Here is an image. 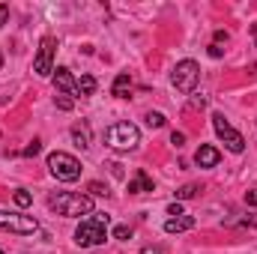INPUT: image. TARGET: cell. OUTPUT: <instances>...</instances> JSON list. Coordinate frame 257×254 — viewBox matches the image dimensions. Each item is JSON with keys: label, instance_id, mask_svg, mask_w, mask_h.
Returning <instances> with one entry per match:
<instances>
[{"label": "cell", "instance_id": "3", "mask_svg": "<svg viewBox=\"0 0 257 254\" xmlns=\"http://www.w3.org/2000/svg\"><path fill=\"white\" fill-rule=\"evenodd\" d=\"M105 144L111 150H135L141 144V132H138V126H132V123H114V126L105 132Z\"/></svg>", "mask_w": 257, "mask_h": 254}, {"label": "cell", "instance_id": "17", "mask_svg": "<svg viewBox=\"0 0 257 254\" xmlns=\"http://www.w3.org/2000/svg\"><path fill=\"white\" fill-rule=\"evenodd\" d=\"M147 123H150L153 129H162L168 120H165V114H159V111H150V114H147Z\"/></svg>", "mask_w": 257, "mask_h": 254}, {"label": "cell", "instance_id": "2", "mask_svg": "<svg viewBox=\"0 0 257 254\" xmlns=\"http://www.w3.org/2000/svg\"><path fill=\"white\" fill-rule=\"evenodd\" d=\"M51 209H57V215H90L93 212V200L87 194H78V191H60L54 194L51 200Z\"/></svg>", "mask_w": 257, "mask_h": 254}, {"label": "cell", "instance_id": "24", "mask_svg": "<svg viewBox=\"0 0 257 254\" xmlns=\"http://www.w3.org/2000/svg\"><path fill=\"white\" fill-rule=\"evenodd\" d=\"M168 215H174V218L183 215V206H180V203H171V206H168Z\"/></svg>", "mask_w": 257, "mask_h": 254}, {"label": "cell", "instance_id": "22", "mask_svg": "<svg viewBox=\"0 0 257 254\" xmlns=\"http://www.w3.org/2000/svg\"><path fill=\"white\" fill-rule=\"evenodd\" d=\"M39 150H42V144H39V141H33L30 147H24V156H36Z\"/></svg>", "mask_w": 257, "mask_h": 254}, {"label": "cell", "instance_id": "16", "mask_svg": "<svg viewBox=\"0 0 257 254\" xmlns=\"http://www.w3.org/2000/svg\"><path fill=\"white\" fill-rule=\"evenodd\" d=\"M54 105H57L60 111H72L75 99H72V96H63V93H57V96H54Z\"/></svg>", "mask_w": 257, "mask_h": 254}, {"label": "cell", "instance_id": "10", "mask_svg": "<svg viewBox=\"0 0 257 254\" xmlns=\"http://www.w3.org/2000/svg\"><path fill=\"white\" fill-rule=\"evenodd\" d=\"M218 159H221V153H218L215 147H209V144H206V147H200V150H197V156H194V162H197L200 168H215V165H218Z\"/></svg>", "mask_w": 257, "mask_h": 254}, {"label": "cell", "instance_id": "27", "mask_svg": "<svg viewBox=\"0 0 257 254\" xmlns=\"http://www.w3.org/2000/svg\"><path fill=\"white\" fill-rule=\"evenodd\" d=\"M209 54H212V57H221V54H224V51H221V48H218V45H215V42H212V45H209Z\"/></svg>", "mask_w": 257, "mask_h": 254}, {"label": "cell", "instance_id": "26", "mask_svg": "<svg viewBox=\"0 0 257 254\" xmlns=\"http://www.w3.org/2000/svg\"><path fill=\"white\" fill-rule=\"evenodd\" d=\"M245 203H251V206H257V189L245 194Z\"/></svg>", "mask_w": 257, "mask_h": 254}, {"label": "cell", "instance_id": "1", "mask_svg": "<svg viewBox=\"0 0 257 254\" xmlns=\"http://www.w3.org/2000/svg\"><path fill=\"white\" fill-rule=\"evenodd\" d=\"M108 239V215H93L87 221L78 224L75 230V242L81 248H93V245H102Z\"/></svg>", "mask_w": 257, "mask_h": 254}, {"label": "cell", "instance_id": "11", "mask_svg": "<svg viewBox=\"0 0 257 254\" xmlns=\"http://www.w3.org/2000/svg\"><path fill=\"white\" fill-rule=\"evenodd\" d=\"M192 227H194L192 215H177V218H168V221H165V230H168V233H186V230H192Z\"/></svg>", "mask_w": 257, "mask_h": 254}, {"label": "cell", "instance_id": "14", "mask_svg": "<svg viewBox=\"0 0 257 254\" xmlns=\"http://www.w3.org/2000/svg\"><path fill=\"white\" fill-rule=\"evenodd\" d=\"M111 90H114V96H117V99H126L128 90H132V78H128V72H120V75H117V81H114V87H111Z\"/></svg>", "mask_w": 257, "mask_h": 254}, {"label": "cell", "instance_id": "28", "mask_svg": "<svg viewBox=\"0 0 257 254\" xmlns=\"http://www.w3.org/2000/svg\"><path fill=\"white\" fill-rule=\"evenodd\" d=\"M6 18H9V6H0V24H6Z\"/></svg>", "mask_w": 257, "mask_h": 254}, {"label": "cell", "instance_id": "7", "mask_svg": "<svg viewBox=\"0 0 257 254\" xmlns=\"http://www.w3.org/2000/svg\"><path fill=\"white\" fill-rule=\"evenodd\" d=\"M197 78H200V69H197L194 60H183V63H177L174 75H171V81H174V87H177L180 93H192L194 84H197Z\"/></svg>", "mask_w": 257, "mask_h": 254}, {"label": "cell", "instance_id": "12", "mask_svg": "<svg viewBox=\"0 0 257 254\" xmlns=\"http://www.w3.org/2000/svg\"><path fill=\"white\" fill-rule=\"evenodd\" d=\"M128 191L132 194H144V191H153V177L147 171H138V177L128 183Z\"/></svg>", "mask_w": 257, "mask_h": 254}, {"label": "cell", "instance_id": "23", "mask_svg": "<svg viewBox=\"0 0 257 254\" xmlns=\"http://www.w3.org/2000/svg\"><path fill=\"white\" fill-rule=\"evenodd\" d=\"M171 144L183 147V144H186V135H183V132H174V135H171Z\"/></svg>", "mask_w": 257, "mask_h": 254}, {"label": "cell", "instance_id": "13", "mask_svg": "<svg viewBox=\"0 0 257 254\" xmlns=\"http://www.w3.org/2000/svg\"><path fill=\"white\" fill-rule=\"evenodd\" d=\"M72 138H75V144H78L81 150H87V147H90V126H87V123H75V126H72Z\"/></svg>", "mask_w": 257, "mask_h": 254}, {"label": "cell", "instance_id": "8", "mask_svg": "<svg viewBox=\"0 0 257 254\" xmlns=\"http://www.w3.org/2000/svg\"><path fill=\"white\" fill-rule=\"evenodd\" d=\"M54 51H57V39L54 36H45L42 42H39V54H36V63H33V69H36V75H51L54 72Z\"/></svg>", "mask_w": 257, "mask_h": 254}, {"label": "cell", "instance_id": "5", "mask_svg": "<svg viewBox=\"0 0 257 254\" xmlns=\"http://www.w3.org/2000/svg\"><path fill=\"white\" fill-rule=\"evenodd\" d=\"M0 230L30 236V233L39 230V221H36L33 215H21V212H0Z\"/></svg>", "mask_w": 257, "mask_h": 254}, {"label": "cell", "instance_id": "19", "mask_svg": "<svg viewBox=\"0 0 257 254\" xmlns=\"http://www.w3.org/2000/svg\"><path fill=\"white\" fill-rule=\"evenodd\" d=\"M114 239H132V227L128 224H117L114 227Z\"/></svg>", "mask_w": 257, "mask_h": 254}, {"label": "cell", "instance_id": "25", "mask_svg": "<svg viewBox=\"0 0 257 254\" xmlns=\"http://www.w3.org/2000/svg\"><path fill=\"white\" fill-rule=\"evenodd\" d=\"M90 191H93V194H108V189H105L102 183H90Z\"/></svg>", "mask_w": 257, "mask_h": 254}, {"label": "cell", "instance_id": "4", "mask_svg": "<svg viewBox=\"0 0 257 254\" xmlns=\"http://www.w3.org/2000/svg\"><path fill=\"white\" fill-rule=\"evenodd\" d=\"M48 171L60 180V183H75L81 177V162L69 153H51L48 156Z\"/></svg>", "mask_w": 257, "mask_h": 254}, {"label": "cell", "instance_id": "9", "mask_svg": "<svg viewBox=\"0 0 257 254\" xmlns=\"http://www.w3.org/2000/svg\"><path fill=\"white\" fill-rule=\"evenodd\" d=\"M54 90L63 93V96H78V81L72 78V72L66 66H60L57 75H54Z\"/></svg>", "mask_w": 257, "mask_h": 254}, {"label": "cell", "instance_id": "15", "mask_svg": "<svg viewBox=\"0 0 257 254\" xmlns=\"http://www.w3.org/2000/svg\"><path fill=\"white\" fill-rule=\"evenodd\" d=\"M96 93V78L93 75H81L78 78V96H93Z\"/></svg>", "mask_w": 257, "mask_h": 254}, {"label": "cell", "instance_id": "29", "mask_svg": "<svg viewBox=\"0 0 257 254\" xmlns=\"http://www.w3.org/2000/svg\"><path fill=\"white\" fill-rule=\"evenodd\" d=\"M0 66H3V51H0Z\"/></svg>", "mask_w": 257, "mask_h": 254}, {"label": "cell", "instance_id": "30", "mask_svg": "<svg viewBox=\"0 0 257 254\" xmlns=\"http://www.w3.org/2000/svg\"><path fill=\"white\" fill-rule=\"evenodd\" d=\"M0 254H3V251H0Z\"/></svg>", "mask_w": 257, "mask_h": 254}, {"label": "cell", "instance_id": "20", "mask_svg": "<svg viewBox=\"0 0 257 254\" xmlns=\"http://www.w3.org/2000/svg\"><path fill=\"white\" fill-rule=\"evenodd\" d=\"M15 203H18V206H30V203H33V197H30L24 189H18V191H15Z\"/></svg>", "mask_w": 257, "mask_h": 254}, {"label": "cell", "instance_id": "6", "mask_svg": "<svg viewBox=\"0 0 257 254\" xmlns=\"http://www.w3.org/2000/svg\"><path fill=\"white\" fill-rule=\"evenodd\" d=\"M212 126H215V135L224 141V147H227L230 153H242V150H245V138L224 120V114H212Z\"/></svg>", "mask_w": 257, "mask_h": 254}, {"label": "cell", "instance_id": "21", "mask_svg": "<svg viewBox=\"0 0 257 254\" xmlns=\"http://www.w3.org/2000/svg\"><path fill=\"white\" fill-rule=\"evenodd\" d=\"M141 254H168V248H162V245H144Z\"/></svg>", "mask_w": 257, "mask_h": 254}, {"label": "cell", "instance_id": "18", "mask_svg": "<svg viewBox=\"0 0 257 254\" xmlns=\"http://www.w3.org/2000/svg\"><path fill=\"white\" fill-rule=\"evenodd\" d=\"M194 194H197V186L189 183V186H183V189L177 191V200H189V197H194Z\"/></svg>", "mask_w": 257, "mask_h": 254}]
</instances>
